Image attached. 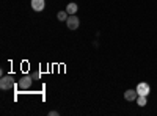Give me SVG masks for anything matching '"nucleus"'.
Returning a JSON list of instances; mask_svg holds the SVG:
<instances>
[{
	"label": "nucleus",
	"mask_w": 157,
	"mask_h": 116,
	"mask_svg": "<svg viewBox=\"0 0 157 116\" xmlns=\"http://www.w3.org/2000/svg\"><path fill=\"white\" fill-rule=\"evenodd\" d=\"M14 86V79L11 75H3L2 80H0V88L2 89H11Z\"/></svg>",
	"instance_id": "nucleus-1"
},
{
	"label": "nucleus",
	"mask_w": 157,
	"mask_h": 116,
	"mask_svg": "<svg viewBox=\"0 0 157 116\" xmlns=\"http://www.w3.org/2000/svg\"><path fill=\"white\" fill-rule=\"evenodd\" d=\"M32 83H33V77H30V75H24L22 79L19 80L17 86H19L21 89H29V88L32 86Z\"/></svg>",
	"instance_id": "nucleus-2"
},
{
	"label": "nucleus",
	"mask_w": 157,
	"mask_h": 116,
	"mask_svg": "<svg viewBox=\"0 0 157 116\" xmlns=\"http://www.w3.org/2000/svg\"><path fill=\"white\" fill-rule=\"evenodd\" d=\"M149 91H151V86H149L146 82H140V83L137 85V93H138V96H148Z\"/></svg>",
	"instance_id": "nucleus-3"
},
{
	"label": "nucleus",
	"mask_w": 157,
	"mask_h": 116,
	"mask_svg": "<svg viewBox=\"0 0 157 116\" xmlns=\"http://www.w3.org/2000/svg\"><path fill=\"white\" fill-rule=\"evenodd\" d=\"M66 25H68V28L69 30H77L78 28V25H80V21H78V17H75V14H72V16H69L68 17V21H66Z\"/></svg>",
	"instance_id": "nucleus-4"
},
{
	"label": "nucleus",
	"mask_w": 157,
	"mask_h": 116,
	"mask_svg": "<svg viewBox=\"0 0 157 116\" xmlns=\"http://www.w3.org/2000/svg\"><path fill=\"white\" fill-rule=\"evenodd\" d=\"M137 96H138V93H137V89H127V91L124 93V99H126L127 102H132V100H137Z\"/></svg>",
	"instance_id": "nucleus-5"
},
{
	"label": "nucleus",
	"mask_w": 157,
	"mask_h": 116,
	"mask_svg": "<svg viewBox=\"0 0 157 116\" xmlns=\"http://www.w3.org/2000/svg\"><path fill=\"white\" fill-rule=\"evenodd\" d=\"M46 6V2L44 0H32V8L35 11H43Z\"/></svg>",
	"instance_id": "nucleus-6"
},
{
	"label": "nucleus",
	"mask_w": 157,
	"mask_h": 116,
	"mask_svg": "<svg viewBox=\"0 0 157 116\" xmlns=\"http://www.w3.org/2000/svg\"><path fill=\"white\" fill-rule=\"evenodd\" d=\"M66 11H68V14H69V16L75 14V13H77V3H74V2L68 3V6H66Z\"/></svg>",
	"instance_id": "nucleus-7"
},
{
	"label": "nucleus",
	"mask_w": 157,
	"mask_h": 116,
	"mask_svg": "<svg viewBox=\"0 0 157 116\" xmlns=\"http://www.w3.org/2000/svg\"><path fill=\"white\" fill-rule=\"evenodd\" d=\"M146 97H148V96H137V105H138V107H145L146 102H148Z\"/></svg>",
	"instance_id": "nucleus-8"
},
{
	"label": "nucleus",
	"mask_w": 157,
	"mask_h": 116,
	"mask_svg": "<svg viewBox=\"0 0 157 116\" xmlns=\"http://www.w3.org/2000/svg\"><path fill=\"white\" fill-rule=\"evenodd\" d=\"M57 17H58V21H60V22H63V21H68L69 14H68V11H60L58 14H57Z\"/></svg>",
	"instance_id": "nucleus-9"
},
{
	"label": "nucleus",
	"mask_w": 157,
	"mask_h": 116,
	"mask_svg": "<svg viewBox=\"0 0 157 116\" xmlns=\"http://www.w3.org/2000/svg\"><path fill=\"white\" fill-rule=\"evenodd\" d=\"M32 77H33V80H39V77H41V72L38 71V72H35V74H33Z\"/></svg>",
	"instance_id": "nucleus-10"
},
{
	"label": "nucleus",
	"mask_w": 157,
	"mask_h": 116,
	"mask_svg": "<svg viewBox=\"0 0 157 116\" xmlns=\"http://www.w3.org/2000/svg\"><path fill=\"white\" fill-rule=\"evenodd\" d=\"M49 116H58V111H55V110H52V111H49Z\"/></svg>",
	"instance_id": "nucleus-11"
}]
</instances>
